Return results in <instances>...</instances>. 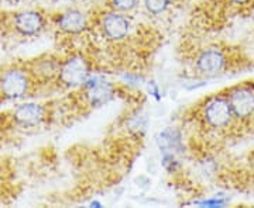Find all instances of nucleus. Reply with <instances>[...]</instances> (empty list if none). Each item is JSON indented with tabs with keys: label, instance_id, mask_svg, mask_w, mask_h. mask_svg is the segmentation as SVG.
<instances>
[{
	"label": "nucleus",
	"instance_id": "f257e3e1",
	"mask_svg": "<svg viewBox=\"0 0 254 208\" xmlns=\"http://www.w3.org/2000/svg\"><path fill=\"white\" fill-rule=\"evenodd\" d=\"M198 121L209 131L222 132L233 125L236 121L226 94L219 93L206 99L198 109Z\"/></svg>",
	"mask_w": 254,
	"mask_h": 208
},
{
	"label": "nucleus",
	"instance_id": "f03ea898",
	"mask_svg": "<svg viewBox=\"0 0 254 208\" xmlns=\"http://www.w3.org/2000/svg\"><path fill=\"white\" fill-rule=\"evenodd\" d=\"M27 66H9L0 72V99L6 101L27 97L34 87Z\"/></svg>",
	"mask_w": 254,
	"mask_h": 208
},
{
	"label": "nucleus",
	"instance_id": "7ed1b4c3",
	"mask_svg": "<svg viewBox=\"0 0 254 208\" xmlns=\"http://www.w3.org/2000/svg\"><path fill=\"white\" fill-rule=\"evenodd\" d=\"M91 75V61L85 55L75 52L61 59L55 83L65 89H79Z\"/></svg>",
	"mask_w": 254,
	"mask_h": 208
},
{
	"label": "nucleus",
	"instance_id": "20e7f679",
	"mask_svg": "<svg viewBox=\"0 0 254 208\" xmlns=\"http://www.w3.org/2000/svg\"><path fill=\"white\" fill-rule=\"evenodd\" d=\"M96 31L106 42H123L131 33V20L130 17L116 10L108 9L96 17L95 21Z\"/></svg>",
	"mask_w": 254,
	"mask_h": 208
},
{
	"label": "nucleus",
	"instance_id": "39448f33",
	"mask_svg": "<svg viewBox=\"0 0 254 208\" xmlns=\"http://www.w3.org/2000/svg\"><path fill=\"white\" fill-rule=\"evenodd\" d=\"M229 58L219 46H206L193 58V71L202 78H215L227 69Z\"/></svg>",
	"mask_w": 254,
	"mask_h": 208
},
{
	"label": "nucleus",
	"instance_id": "423d86ee",
	"mask_svg": "<svg viewBox=\"0 0 254 208\" xmlns=\"http://www.w3.org/2000/svg\"><path fill=\"white\" fill-rule=\"evenodd\" d=\"M236 121L245 123L254 117V86L237 84L225 93Z\"/></svg>",
	"mask_w": 254,
	"mask_h": 208
},
{
	"label": "nucleus",
	"instance_id": "0eeeda50",
	"mask_svg": "<svg viewBox=\"0 0 254 208\" xmlns=\"http://www.w3.org/2000/svg\"><path fill=\"white\" fill-rule=\"evenodd\" d=\"M10 27L18 36L36 37L48 27V18L40 10H21L11 14Z\"/></svg>",
	"mask_w": 254,
	"mask_h": 208
},
{
	"label": "nucleus",
	"instance_id": "6e6552de",
	"mask_svg": "<svg viewBox=\"0 0 254 208\" xmlns=\"http://www.w3.org/2000/svg\"><path fill=\"white\" fill-rule=\"evenodd\" d=\"M79 89L82 100L89 107L105 106L115 94V86L98 75H91Z\"/></svg>",
	"mask_w": 254,
	"mask_h": 208
},
{
	"label": "nucleus",
	"instance_id": "1a4fd4ad",
	"mask_svg": "<svg viewBox=\"0 0 254 208\" xmlns=\"http://www.w3.org/2000/svg\"><path fill=\"white\" fill-rule=\"evenodd\" d=\"M57 28L66 36H81L91 28L89 17L78 9L65 10L54 18Z\"/></svg>",
	"mask_w": 254,
	"mask_h": 208
},
{
	"label": "nucleus",
	"instance_id": "9d476101",
	"mask_svg": "<svg viewBox=\"0 0 254 208\" xmlns=\"http://www.w3.org/2000/svg\"><path fill=\"white\" fill-rule=\"evenodd\" d=\"M61 58L55 55H43L33 59L27 65V69L34 83H50L57 81L60 72Z\"/></svg>",
	"mask_w": 254,
	"mask_h": 208
},
{
	"label": "nucleus",
	"instance_id": "9b49d317",
	"mask_svg": "<svg viewBox=\"0 0 254 208\" xmlns=\"http://www.w3.org/2000/svg\"><path fill=\"white\" fill-rule=\"evenodd\" d=\"M13 121L20 128H36L48 117V110L44 104L24 103L13 110Z\"/></svg>",
	"mask_w": 254,
	"mask_h": 208
},
{
	"label": "nucleus",
	"instance_id": "f8f14e48",
	"mask_svg": "<svg viewBox=\"0 0 254 208\" xmlns=\"http://www.w3.org/2000/svg\"><path fill=\"white\" fill-rule=\"evenodd\" d=\"M158 148L163 154H181L184 151V139L182 134L175 128H165L160 132L157 138Z\"/></svg>",
	"mask_w": 254,
	"mask_h": 208
},
{
	"label": "nucleus",
	"instance_id": "ddd939ff",
	"mask_svg": "<svg viewBox=\"0 0 254 208\" xmlns=\"http://www.w3.org/2000/svg\"><path fill=\"white\" fill-rule=\"evenodd\" d=\"M174 0H143L145 11L151 16H163L173 6Z\"/></svg>",
	"mask_w": 254,
	"mask_h": 208
},
{
	"label": "nucleus",
	"instance_id": "4468645a",
	"mask_svg": "<svg viewBox=\"0 0 254 208\" xmlns=\"http://www.w3.org/2000/svg\"><path fill=\"white\" fill-rule=\"evenodd\" d=\"M140 0H108V9L130 14L138 7Z\"/></svg>",
	"mask_w": 254,
	"mask_h": 208
},
{
	"label": "nucleus",
	"instance_id": "2eb2a0df",
	"mask_svg": "<svg viewBox=\"0 0 254 208\" xmlns=\"http://www.w3.org/2000/svg\"><path fill=\"white\" fill-rule=\"evenodd\" d=\"M163 166L168 172L173 173L180 167V163L174 154H163Z\"/></svg>",
	"mask_w": 254,
	"mask_h": 208
},
{
	"label": "nucleus",
	"instance_id": "dca6fc26",
	"mask_svg": "<svg viewBox=\"0 0 254 208\" xmlns=\"http://www.w3.org/2000/svg\"><path fill=\"white\" fill-rule=\"evenodd\" d=\"M196 204L200 207H222L225 206V201L222 200H203V201H196Z\"/></svg>",
	"mask_w": 254,
	"mask_h": 208
},
{
	"label": "nucleus",
	"instance_id": "f3484780",
	"mask_svg": "<svg viewBox=\"0 0 254 208\" xmlns=\"http://www.w3.org/2000/svg\"><path fill=\"white\" fill-rule=\"evenodd\" d=\"M227 4L233 6V7H246L254 3V0H225Z\"/></svg>",
	"mask_w": 254,
	"mask_h": 208
},
{
	"label": "nucleus",
	"instance_id": "a211bd4d",
	"mask_svg": "<svg viewBox=\"0 0 254 208\" xmlns=\"http://www.w3.org/2000/svg\"><path fill=\"white\" fill-rule=\"evenodd\" d=\"M253 86H254V84H253Z\"/></svg>",
	"mask_w": 254,
	"mask_h": 208
}]
</instances>
